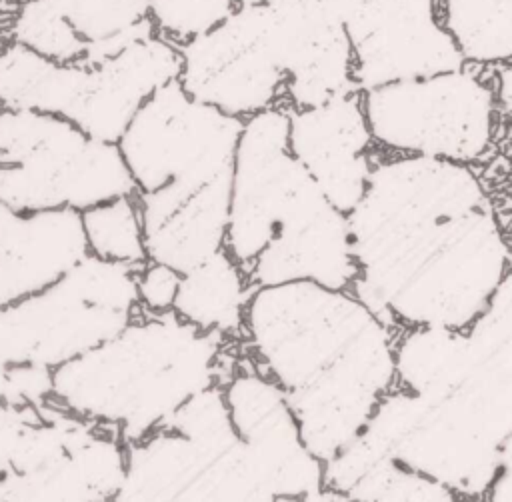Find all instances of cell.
Wrapping results in <instances>:
<instances>
[{
	"instance_id": "obj_9",
	"label": "cell",
	"mask_w": 512,
	"mask_h": 502,
	"mask_svg": "<svg viewBox=\"0 0 512 502\" xmlns=\"http://www.w3.org/2000/svg\"><path fill=\"white\" fill-rule=\"evenodd\" d=\"M180 70V50L156 30L96 62H54L12 42L0 50V106L58 114L118 144L136 110Z\"/></svg>"
},
{
	"instance_id": "obj_18",
	"label": "cell",
	"mask_w": 512,
	"mask_h": 502,
	"mask_svg": "<svg viewBox=\"0 0 512 502\" xmlns=\"http://www.w3.org/2000/svg\"><path fill=\"white\" fill-rule=\"evenodd\" d=\"M438 14L466 64L512 58V0H438Z\"/></svg>"
},
{
	"instance_id": "obj_4",
	"label": "cell",
	"mask_w": 512,
	"mask_h": 502,
	"mask_svg": "<svg viewBox=\"0 0 512 502\" xmlns=\"http://www.w3.org/2000/svg\"><path fill=\"white\" fill-rule=\"evenodd\" d=\"M246 320L302 442L328 462L356 438L394 382L388 326L358 298L314 280L260 286Z\"/></svg>"
},
{
	"instance_id": "obj_26",
	"label": "cell",
	"mask_w": 512,
	"mask_h": 502,
	"mask_svg": "<svg viewBox=\"0 0 512 502\" xmlns=\"http://www.w3.org/2000/svg\"><path fill=\"white\" fill-rule=\"evenodd\" d=\"M488 498L494 502H512V466H502L494 478Z\"/></svg>"
},
{
	"instance_id": "obj_7",
	"label": "cell",
	"mask_w": 512,
	"mask_h": 502,
	"mask_svg": "<svg viewBox=\"0 0 512 502\" xmlns=\"http://www.w3.org/2000/svg\"><path fill=\"white\" fill-rule=\"evenodd\" d=\"M218 352L220 332L200 330L174 310L134 316L114 336L54 368L52 400L132 444L214 386Z\"/></svg>"
},
{
	"instance_id": "obj_25",
	"label": "cell",
	"mask_w": 512,
	"mask_h": 502,
	"mask_svg": "<svg viewBox=\"0 0 512 502\" xmlns=\"http://www.w3.org/2000/svg\"><path fill=\"white\" fill-rule=\"evenodd\" d=\"M496 102L504 110L506 118L512 122V58L502 64L498 70V86H496Z\"/></svg>"
},
{
	"instance_id": "obj_2",
	"label": "cell",
	"mask_w": 512,
	"mask_h": 502,
	"mask_svg": "<svg viewBox=\"0 0 512 502\" xmlns=\"http://www.w3.org/2000/svg\"><path fill=\"white\" fill-rule=\"evenodd\" d=\"M512 436V268L468 332L458 330L442 372L420 392L378 402L368 422L326 462L328 490L348 486L380 460H396L454 494L482 496Z\"/></svg>"
},
{
	"instance_id": "obj_16",
	"label": "cell",
	"mask_w": 512,
	"mask_h": 502,
	"mask_svg": "<svg viewBox=\"0 0 512 502\" xmlns=\"http://www.w3.org/2000/svg\"><path fill=\"white\" fill-rule=\"evenodd\" d=\"M88 256L80 212H16L0 202V306L60 280Z\"/></svg>"
},
{
	"instance_id": "obj_19",
	"label": "cell",
	"mask_w": 512,
	"mask_h": 502,
	"mask_svg": "<svg viewBox=\"0 0 512 502\" xmlns=\"http://www.w3.org/2000/svg\"><path fill=\"white\" fill-rule=\"evenodd\" d=\"M86 42L80 62H96L130 40L156 30L150 0H48Z\"/></svg>"
},
{
	"instance_id": "obj_15",
	"label": "cell",
	"mask_w": 512,
	"mask_h": 502,
	"mask_svg": "<svg viewBox=\"0 0 512 502\" xmlns=\"http://www.w3.org/2000/svg\"><path fill=\"white\" fill-rule=\"evenodd\" d=\"M292 154L318 182L328 200L350 212L362 198L372 172V134L358 92L288 114Z\"/></svg>"
},
{
	"instance_id": "obj_8",
	"label": "cell",
	"mask_w": 512,
	"mask_h": 502,
	"mask_svg": "<svg viewBox=\"0 0 512 502\" xmlns=\"http://www.w3.org/2000/svg\"><path fill=\"white\" fill-rule=\"evenodd\" d=\"M138 270L88 254L48 288L0 308V404H48L54 368L136 316Z\"/></svg>"
},
{
	"instance_id": "obj_21",
	"label": "cell",
	"mask_w": 512,
	"mask_h": 502,
	"mask_svg": "<svg viewBox=\"0 0 512 502\" xmlns=\"http://www.w3.org/2000/svg\"><path fill=\"white\" fill-rule=\"evenodd\" d=\"M10 32L16 44L54 62H80L88 50L86 42L48 0H22Z\"/></svg>"
},
{
	"instance_id": "obj_14",
	"label": "cell",
	"mask_w": 512,
	"mask_h": 502,
	"mask_svg": "<svg viewBox=\"0 0 512 502\" xmlns=\"http://www.w3.org/2000/svg\"><path fill=\"white\" fill-rule=\"evenodd\" d=\"M258 4L264 44L286 78L284 90L298 108L360 92L348 34L322 0Z\"/></svg>"
},
{
	"instance_id": "obj_22",
	"label": "cell",
	"mask_w": 512,
	"mask_h": 502,
	"mask_svg": "<svg viewBox=\"0 0 512 502\" xmlns=\"http://www.w3.org/2000/svg\"><path fill=\"white\" fill-rule=\"evenodd\" d=\"M346 500H454L456 494L438 480L396 460H380L360 474L344 492Z\"/></svg>"
},
{
	"instance_id": "obj_3",
	"label": "cell",
	"mask_w": 512,
	"mask_h": 502,
	"mask_svg": "<svg viewBox=\"0 0 512 502\" xmlns=\"http://www.w3.org/2000/svg\"><path fill=\"white\" fill-rule=\"evenodd\" d=\"M322 484L278 384L240 374L126 444L116 500H346Z\"/></svg>"
},
{
	"instance_id": "obj_27",
	"label": "cell",
	"mask_w": 512,
	"mask_h": 502,
	"mask_svg": "<svg viewBox=\"0 0 512 502\" xmlns=\"http://www.w3.org/2000/svg\"><path fill=\"white\" fill-rule=\"evenodd\" d=\"M500 464L502 466H512V436L500 448Z\"/></svg>"
},
{
	"instance_id": "obj_13",
	"label": "cell",
	"mask_w": 512,
	"mask_h": 502,
	"mask_svg": "<svg viewBox=\"0 0 512 502\" xmlns=\"http://www.w3.org/2000/svg\"><path fill=\"white\" fill-rule=\"evenodd\" d=\"M180 56V86L238 118L272 108L286 86L262 38L260 4H238L218 26L184 42Z\"/></svg>"
},
{
	"instance_id": "obj_24",
	"label": "cell",
	"mask_w": 512,
	"mask_h": 502,
	"mask_svg": "<svg viewBox=\"0 0 512 502\" xmlns=\"http://www.w3.org/2000/svg\"><path fill=\"white\" fill-rule=\"evenodd\" d=\"M180 284V272L168 264L148 260L136 272V296L138 306L150 314L168 312L174 306V298Z\"/></svg>"
},
{
	"instance_id": "obj_17",
	"label": "cell",
	"mask_w": 512,
	"mask_h": 502,
	"mask_svg": "<svg viewBox=\"0 0 512 502\" xmlns=\"http://www.w3.org/2000/svg\"><path fill=\"white\" fill-rule=\"evenodd\" d=\"M248 304L238 262L222 248L180 274L172 310L200 330L232 332Z\"/></svg>"
},
{
	"instance_id": "obj_1",
	"label": "cell",
	"mask_w": 512,
	"mask_h": 502,
	"mask_svg": "<svg viewBox=\"0 0 512 502\" xmlns=\"http://www.w3.org/2000/svg\"><path fill=\"white\" fill-rule=\"evenodd\" d=\"M346 218L354 294L386 326L462 330L508 272L492 204L462 162L420 154L382 162Z\"/></svg>"
},
{
	"instance_id": "obj_28",
	"label": "cell",
	"mask_w": 512,
	"mask_h": 502,
	"mask_svg": "<svg viewBox=\"0 0 512 502\" xmlns=\"http://www.w3.org/2000/svg\"><path fill=\"white\" fill-rule=\"evenodd\" d=\"M258 2H266V0H238V4H258Z\"/></svg>"
},
{
	"instance_id": "obj_20",
	"label": "cell",
	"mask_w": 512,
	"mask_h": 502,
	"mask_svg": "<svg viewBox=\"0 0 512 502\" xmlns=\"http://www.w3.org/2000/svg\"><path fill=\"white\" fill-rule=\"evenodd\" d=\"M88 254L142 268L148 262L136 194H124L80 212Z\"/></svg>"
},
{
	"instance_id": "obj_12",
	"label": "cell",
	"mask_w": 512,
	"mask_h": 502,
	"mask_svg": "<svg viewBox=\"0 0 512 502\" xmlns=\"http://www.w3.org/2000/svg\"><path fill=\"white\" fill-rule=\"evenodd\" d=\"M342 22L360 92L464 66L438 0H322Z\"/></svg>"
},
{
	"instance_id": "obj_6",
	"label": "cell",
	"mask_w": 512,
	"mask_h": 502,
	"mask_svg": "<svg viewBox=\"0 0 512 502\" xmlns=\"http://www.w3.org/2000/svg\"><path fill=\"white\" fill-rule=\"evenodd\" d=\"M290 118L276 108L242 122L226 242L260 286L314 280L344 290L356 276L348 218L292 154Z\"/></svg>"
},
{
	"instance_id": "obj_23",
	"label": "cell",
	"mask_w": 512,
	"mask_h": 502,
	"mask_svg": "<svg viewBox=\"0 0 512 502\" xmlns=\"http://www.w3.org/2000/svg\"><path fill=\"white\" fill-rule=\"evenodd\" d=\"M238 0H150V22L166 38L188 42L226 20Z\"/></svg>"
},
{
	"instance_id": "obj_10",
	"label": "cell",
	"mask_w": 512,
	"mask_h": 502,
	"mask_svg": "<svg viewBox=\"0 0 512 502\" xmlns=\"http://www.w3.org/2000/svg\"><path fill=\"white\" fill-rule=\"evenodd\" d=\"M136 184L116 142L40 110L0 106V202L16 212H82Z\"/></svg>"
},
{
	"instance_id": "obj_11",
	"label": "cell",
	"mask_w": 512,
	"mask_h": 502,
	"mask_svg": "<svg viewBox=\"0 0 512 502\" xmlns=\"http://www.w3.org/2000/svg\"><path fill=\"white\" fill-rule=\"evenodd\" d=\"M362 106L372 140L452 162L480 158L496 128V92L466 64L370 88Z\"/></svg>"
},
{
	"instance_id": "obj_5",
	"label": "cell",
	"mask_w": 512,
	"mask_h": 502,
	"mask_svg": "<svg viewBox=\"0 0 512 502\" xmlns=\"http://www.w3.org/2000/svg\"><path fill=\"white\" fill-rule=\"evenodd\" d=\"M242 122L178 80L136 110L118 148L138 190L148 260L182 274L222 248Z\"/></svg>"
}]
</instances>
